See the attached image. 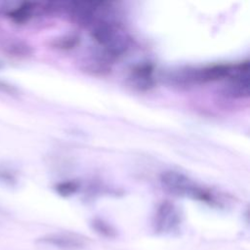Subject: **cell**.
I'll return each mask as SVG.
<instances>
[{
	"mask_svg": "<svg viewBox=\"0 0 250 250\" xmlns=\"http://www.w3.org/2000/svg\"><path fill=\"white\" fill-rule=\"evenodd\" d=\"M90 27L92 38L102 47L104 60H115L121 57L129 48L128 35L112 20L101 19Z\"/></svg>",
	"mask_w": 250,
	"mask_h": 250,
	"instance_id": "cell-1",
	"label": "cell"
},
{
	"mask_svg": "<svg viewBox=\"0 0 250 250\" xmlns=\"http://www.w3.org/2000/svg\"><path fill=\"white\" fill-rule=\"evenodd\" d=\"M162 186L170 193L177 196H188L194 199L214 203V195L207 189L198 187L185 174L177 171H166L160 176Z\"/></svg>",
	"mask_w": 250,
	"mask_h": 250,
	"instance_id": "cell-2",
	"label": "cell"
},
{
	"mask_svg": "<svg viewBox=\"0 0 250 250\" xmlns=\"http://www.w3.org/2000/svg\"><path fill=\"white\" fill-rule=\"evenodd\" d=\"M107 5L104 1H71L67 2L65 12L76 23L92 26L99 20L105 18L109 10Z\"/></svg>",
	"mask_w": 250,
	"mask_h": 250,
	"instance_id": "cell-3",
	"label": "cell"
},
{
	"mask_svg": "<svg viewBox=\"0 0 250 250\" xmlns=\"http://www.w3.org/2000/svg\"><path fill=\"white\" fill-rule=\"evenodd\" d=\"M181 224V214L170 201L160 203L153 218L154 230L160 234H168L176 230Z\"/></svg>",
	"mask_w": 250,
	"mask_h": 250,
	"instance_id": "cell-4",
	"label": "cell"
},
{
	"mask_svg": "<svg viewBox=\"0 0 250 250\" xmlns=\"http://www.w3.org/2000/svg\"><path fill=\"white\" fill-rule=\"evenodd\" d=\"M37 243L59 250H82L87 246L88 240L74 232H55L38 238Z\"/></svg>",
	"mask_w": 250,
	"mask_h": 250,
	"instance_id": "cell-5",
	"label": "cell"
},
{
	"mask_svg": "<svg viewBox=\"0 0 250 250\" xmlns=\"http://www.w3.org/2000/svg\"><path fill=\"white\" fill-rule=\"evenodd\" d=\"M228 92L232 97L244 98L249 96V63L236 64L228 77Z\"/></svg>",
	"mask_w": 250,
	"mask_h": 250,
	"instance_id": "cell-6",
	"label": "cell"
},
{
	"mask_svg": "<svg viewBox=\"0 0 250 250\" xmlns=\"http://www.w3.org/2000/svg\"><path fill=\"white\" fill-rule=\"evenodd\" d=\"M132 85L139 90H147L153 85V67L150 63L136 65L129 76Z\"/></svg>",
	"mask_w": 250,
	"mask_h": 250,
	"instance_id": "cell-7",
	"label": "cell"
},
{
	"mask_svg": "<svg viewBox=\"0 0 250 250\" xmlns=\"http://www.w3.org/2000/svg\"><path fill=\"white\" fill-rule=\"evenodd\" d=\"M34 4L25 2L20 5L18 8L14 9L10 13L11 19L17 23H23L31 18L32 11H33Z\"/></svg>",
	"mask_w": 250,
	"mask_h": 250,
	"instance_id": "cell-8",
	"label": "cell"
},
{
	"mask_svg": "<svg viewBox=\"0 0 250 250\" xmlns=\"http://www.w3.org/2000/svg\"><path fill=\"white\" fill-rule=\"evenodd\" d=\"M92 228L93 229L98 232L100 235L104 237H114L116 235L115 229L108 225L106 222L101 220V219H95L92 222Z\"/></svg>",
	"mask_w": 250,
	"mask_h": 250,
	"instance_id": "cell-9",
	"label": "cell"
},
{
	"mask_svg": "<svg viewBox=\"0 0 250 250\" xmlns=\"http://www.w3.org/2000/svg\"><path fill=\"white\" fill-rule=\"evenodd\" d=\"M56 190L59 194H61L62 196H68L73 194L77 188L78 186L76 183L74 182H63V183H60L56 186Z\"/></svg>",
	"mask_w": 250,
	"mask_h": 250,
	"instance_id": "cell-10",
	"label": "cell"
},
{
	"mask_svg": "<svg viewBox=\"0 0 250 250\" xmlns=\"http://www.w3.org/2000/svg\"><path fill=\"white\" fill-rule=\"evenodd\" d=\"M17 179L14 173L6 167L0 166V182L7 186H13Z\"/></svg>",
	"mask_w": 250,
	"mask_h": 250,
	"instance_id": "cell-11",
	"label": "cell"
},
{
	"mask_svg": "<svg viewBox=\"0 0 250 250\" xmlns=\"http://www.w3.org/2000/svg\"><path fill=\"white\" fill-rule=\"evenodd\" d=\"M77 43V38L73 36H66L61 39H57L55 42V46L61 49H70Z\"/></svg>",
	"mask_w": 250,
	"mask_h": 250,
	"instance_id": "cell-12",
	"label": "cell"
},
{
	"mask_svg": "<svg viewBox=\"0 0 250 250\" xmlns=\"http://www.w3.org/2000/svg\"><path fill=\"white\" fill-rule=\"evenodd\" d=\"M10 50H11V53H14L17 56H20V55L25 56V55H28L30 52L29 47L23 43L12 44L10 47Z\"/></svg>",
	"mask_w": 250,
	"mask_h": 250,
	"instance_id": "cell-13",
	"label": "cell"
},
{
	"mask_svg": "<svg viewBox=\"0 0 250 250\" xmlns=\"http://www.w3.org/2000/svg\"><path fill=\"white\" fill-rule=\"evenodd\" d=\"M0 92L9 94V95H15L18 93V89L14 85H12L6 81L0 80Z\"/></svg>",
	"mask_w": 250,
	"mask_h": 250,
	"instance_id": "cell-14",
	"label": "cell"
},
{
	"mask_svg": "<svg viewBox=\"0 0 250 250\" xmlns=\"http://www.w3.org/2000/svg\"><path fill=\"white\" fill-rule=\"evenodd\" d=\"M1 66H2V65H1V63H0V67H1Z\"/></svg>",
	"mask_w": 250,
	"mask_h": 250,
	"instance_id": "cell-15",
	"label": "cell"
}]
</instances>
